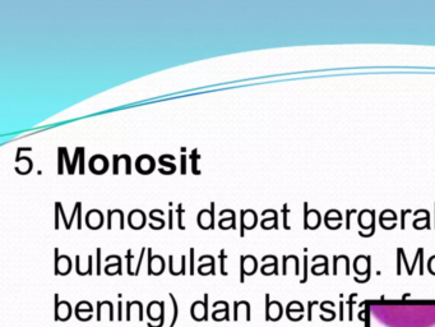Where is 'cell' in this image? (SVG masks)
I'll use <instances>...</instances> for the list:
<instances>
[{
    "instance_id": "cell-9",
    "label": "cell",
    "mask_w": 435,
    "mask_h": 327,
    "mask_svg": "<svg viewBox=\"0 0 435 327\" xmlns=\"http://www.w3.org/2000/svg\"><path fill=\"white\" fill-rule=\"evenodd\" d=\"M86 224L92 230H97L104 225V213L100 210H90L86 215Z\"/></svg>"
},
{
    "instance_id": "cell-4",
    "label": "cell",
    "mask_w": 435,
    "mask_h": 327,
    "mask_svg": "<svg viewBox=\"0 0 435 327\" xmlns=\"http://www.w3.org/2000/svg\"><path fill=\"white\" fill-rule=\"evenodd\" d=\"M215 224V202L211 203V210H201L198 212V225L201 229L208 230Z\"/></svg>"
},
{
    "instance_id": "cell-20",
    "label": "cell",
    "mask_w": 435,
    "mask_h": 327,
    "mask_svg": "<svg viewBox=\"0 0 435 327\" xmlns=\"http://www.w3.org/2000/svg\"><path fill=\"white\" fill-rule=\"evenodd\" d=\"M198 272L201 275H208V273H215V258L211 256V262L210 263L201 264L198 267Z\"/></svg>"
},
{
    "instance_id": "cell-26",
    "label": "cell",
    "mask_w": 435,
    "mask_h": 327,
    "mask_svg": "<svg viewBox=\"0 0 435 327\" xmlns=\"http://www.w3.org/2000/svg\"><path fill=\"white\" fill-rule=\"evenodd\" d=\"M75 316L81 321H88L92 317V312H90V311H75Z\"/></svg>"
},
{
    "instance_id": "cell-18",
    "label": "cell",
    "mask_w": 435,
    "mask_h": 327,
    "mask_svg": "<svg viewBox=\"0 0 435 327\" xmlns=\"http://www.w3.org/2000/svg\"><path fill=\"white\" fill-rule=\"evenodd\" d=\"M75 261H77V272H78L79 275H82V276H83V275H87V273L92 275V256H88L87 266H83V264L81 263V256H77V257H75Z\"/></svg>"
},
{
    "instance_id": "cell-34",
    "label": "cell",
    "mask_w": 435,
    "mask_h": 327,
    "mask_svg": "<svg viewBox=\"0 0 435 327\" xmlns=\"http://www.w3.org/2000/svg\"><path fill=\"white\" fill-rule=\"evenodd\" d=\"M79 153H81V147H77V148H75L74 159H73V162H72V171H73V174H74L75 165H77V160L79 159Z\"/></svg>"
},
{
    "instance_id": "cell-22",
    "label": "cell",
    "mask_w": 435,
    "mask_h": 327,
    "mask_svg": "<svg viewBox=\"0 0 435 327\" xmlns=\"http://www.w3.org/2000/svg\"><path fill=\"white\" fill-rule=\"evenodd\" d=\"M64 152L63 147L57 148V174L61 175L64 173Z\"/></svg>"
},
{
    "instance_id": "cell-36",
    "label": "cell",
    "mask_w": 435,
    "mask_h": 327,
    "mask_svg": "<svg viewBox=\"0 0 435 327\" xmlns=\"http://www.w3.org/2000/svg\"><path fill=\"white\" fill-rule=\"evenodd\" d=\"M101 273V248H97V275Z\"/></svg>"
},
{
    "instance_id": "cell-25",
    "label": "cell",
    "mask_w": 435,
    "mask_h": 327,
    "mask_svg": "<svg viewBox=\"0 0 435 327\" xmlns=\"http://www.w3.org/2000/svg\"><path fill=\"white\" fill-rule=\"evenodd\" d=\"M159 161H160V164H161L162 166H167V168H168V175L174 174L175 171H176V165H175V164H171V162L166 161V159H165V156H163V155H162V156L160 157Z\"/></svg>"
},
{
    "instance_id": "cell-15",
    "label": "cell",
    "mask_w": 435,
    "mask_h": 327,
    "mask_svg": "<svg viewBox=\"0 0 435 327\" xmlns=\"http://www.w3.org/2000/svg\"><path fill=\"white\" fill-rule=\"evenodd\" d=\"M128 306V313H126V320L129 321V320H137V321H142L143 318H142V304L139 302H128L126 303Z\"/></svg>"
},
{
    "instance_id": "cell-16",
    "label": "cell",
    "mask_w": 435,
    "mask_h": 327,
    "mask_svg": "<svg viewBox=\"0 0 435 327\" xmlns=\"http://www.w3.org/2000/svg\"><path fill=\"white\" fill-rule=\"evenodd\" d=\"M115 217H119V229L123 230L124 229V212L121 210H109L108 211V229H112L114 228V224H115Z\"/></svg>"
},
{
    "instance_id": "cell-8",
    "label": "cell",
    "mask_w": 435,
    "mask_h": 327,
    "mask_svg": "<svg viewBox=\"0 0 435 327\" xmlns=\"http://www.w3.org/2000/svg\"><path fill=\"white\" fill-rule=\"evenodd\" d=\"M55 317H56L57 321H66V320H69L70 315H72V307L68 302L65 300H61L59 302L57 300V294L55 295Z\"/></svg>"
},
{
    "instance_id": "cell-10",
    "label": "cell",
    "mask_w": 435,
    "mask_h": 327,
    "mask_svg": "<svg viewBox=\"0 0 435 327\" xmlns=\"http://www.w3.org/2000/svg\"><path fill=\"white\" fill-rule=\"evenodd\" d=\"M204 303L203 302H195L192 304V309H190V313H192L193 320L195 321H203V320H207V295H204Z\"/></svg>"
},
{
    "instance_id": "cell-1",
    "label": "cell",
    "mask_w": 435,
    "mask_h": 327,
    "mask_svg": "<svg viewBox=\"0 0 435 327\" xmlns=\"http://www.w3.org/2000/svg\"><path fill=\"white\" fill-rule=\"evenodd\" d=\"M375 318L387 327H434L435 306L393 307L373 306Z\"/></svg>"
},
{
    "instance_id": "cell-38",
    "label": "cell",
    "mask_w": 435,
    "mask_h": 327,
    "mask_svg": "<svg viewBox=\"0 0 435 327\" xmlns=\"http://www.w3.org/2000/svg\"><path fill=\"white\" fill-rule=\"evenodd\" d=\"M190 273L194 275V249H190Z\"/></svg>"
},
{
    "instance_id": "cell-17",
    "label": "cell",
    "mask_w": 435,
    "mask_h": 327,
    "mask_svg": "<svg viewBox=\"0 0 435 327\" xmlns=\"http://www.w3.org/2000/svg\"><path fill=\"white\" fill-rule=\"evenodd\" d=\"M170 272L175 276L177 275H181V273H185V256H181L180 262L179 263H175L174 256H170Z\"/></svg>"
},
{
    "instance_id": "cell-23",
    "label": "cell",
    "mask_w": 435,
    "mask_h": 327,
    "mask_svg": "<svg viewBox=\"0 0 435 327\" xmlns=\"http://www.w3.org/2000/svg\"><path fill=\"white\" fill-rule=\"evenodd\" d=\"M212 318L213 320H216V321H222V320H228V312H227V307L225 308L219 309V311H215L212 313Z\"/></svg>"
},
{
    "instance_id": "cell-31",
    "label": "cell",
    "mask_w": 435,
    "mask_h": 327,
    "mask_svg": "<svg viewBox=\"0 0 435 327\" xmlns=\"http://www.w3.org/2000/svg\"><path fill=\"white\" fill-rule=\"evenodd\" d=\"M170 297H171L172 306H174V316H172V322H171V325H170V327H172V326H174L175 322H176V317H177V304H176V300H175L174 295L170 294Z\"/></svg>"
},
{
    "instance_id": "cell-2",
    "label": "cell",
    "mask_w": 435,
    "mask_h": 327,
    "mask_svg": "<svg viewBox=\"0 0 435 327\" xmlns=\"http://www.w3.org/2000/svg\"><path fill=\"white\" fill-rule=\"evenodd\" d=\"M156 168V161L153 159L151 155H147V153H144V155H141L138 159L135 160V169L138 173L143 175H148L151 174L153 170Z\"/></svg>"
},
{
    "instance_id": "cell-21",
    "label": "cell",
    "mask_w": 435,
    "mask_h": 327,
    "mask_svg": "<svg viewBox=\"0 0 435 327\" xmlns=\"http://www.w3.org/2000/svg\"><path fill=\"white\" fill-rule=\"evenodd\" d=\"M105 272L108 275H115V273H121V258H119V261L116 263H108L105 267Z\"/></svg>"
},
{
    "instance_id": "cell-37",
    "label": "cell",
    "mask_w": 435,
    "mask_h": 327,
    "mask_svg": "<svg viewBox=\"0 0 435 327\" xmlns=\"http://www.w3.org/2000/svg\"><path fill=\"white\" fill-rule=\"evenodd\" d=\"M119 155H114V164H112V166H114V174L115 175H117V173H119Z\"/></svg>"
},
{
    "instance_id": "cell-3",
    "label": "cell",
    "mask_w": 435,
    "mask_h": 327,
    "mask_svg": "<svg viewBox=\"0 0 435 327\" xmlns=\"http://www.w3.org/2000/svg\"><path fill=\"white\" fill-rule=\"evenodd\" d=\"M88 166H90V170L92 171L93 174L101 175L108 171L109 160L108 157L104 156V155L97 153V155H93V156L91 157L90 162H88Z\"/></svg>"
},
{
    "instance_id": "cell-42",
    "label": "cell",
    "mask_w": 435,
    "mask_h": 327,
    "mask_svg": "<svg viewBox=\"0 0 435 327\" xmlns=\"http://www.w3.org/2000/svg\"><path fill=\"white\" fill-rule=\"evenodd\" d=\"M168 213H170V215H168V216H170V221H168V228L172 229V213H174V211L170 210V211H168Z\"/></svg>"
},
{
    "instance_id": "cell-32",
    "label": "cell",
    "mask_w": 435,
    "mask_h": 327,
    "mask_svg": "<svg viewBox=\"0 0 435 327\" xmlns=\"http://www.w3.org/2000/svg\"><path fill=\"white\" fill-rule=\"evenodd\" d=\"M55 204H56L57 207H59V211H60V213H61V219L64 220V224H65V228H66V229H70L69 221H68V220H66L65 215H64V210H63V206H61V203H60V202H56V203H55Z\"/></svg>"
},
{
    "instance_id": "cell-14",
    "label": "cell",
    "mask_w": 435,
    "mask_h": 327,
    "mask_svg": "<svg viewBox=\"0 0 435 327\" xmlns=\"http://www.w3.org/2000/svg\"><path fill=\"white\" fill-rule=\"evenodd\" d=\"M97 320H99V321H101V320L112 321V320H114V309H112V304L110 303V302H102V303L100 302Z\"/></svg>"
},
{
    "instance_id": "cell-27",
    "label": "cell",
    "mask_w": 435,
    "mask_h": 327,
    "mask_svg": "<svg viewBox=\"0 0 435 327\" xmlns=\"http://www.w3.org/2000/svg\"><path fill=\"white\" fill-rule=\"evenodd\" d=\"M120 159L121 160H125V165H126V169H125V174L126 175H129L130 173H132V159H130V156L129 155H125V153H124V155H121L120 156Z\"/></svg>"
},
{
    "instance_id": "cell-24",
    "label": "cell",
    "mask_w": 435,
    "mask_h": 327,
    "mask_svg": "<svg viewBox=\"0 0 435 327\" xmlns=\"http://www.w3.org/2000/svg\"><path fill=\"white\" fill-rule=\"evenodd\" d=\"M198 152V150H197V148H195V150H193V152H192V170H193V173H194V174H197V175H199L201 174V171L198 170V168H197V160L199 159V153H197Z\"/></svg>"
},
{
    "instance_id": "cell-5",
    "label": "cell",
    "mask_w": 435,
    "mask_h": 327,
    "mask_svg": "<svg viewBox=\"0 0 435 327\" xmlns=\"http://www.w3.org/2000/svg\"><path fill=\"white\" fill-rule=\"evenodd\" d=\"M57 253H59V251L56 248L55 249V255H56V257H55V273L56 275H66L72 270V261L68 256H59Z\"/></svg>"
},
{
    "instance_id": "cell-35",
    "label": "cell",
    "mask_w": 435,
    "mask_h": 327,
    "mask_svg": "<svg viewBox=\"0 0 435 327\" xmlns=\"http://www.w3.org/2000/svg\"><path fill=\"white\" fill-rule=\"evenodd\" d=\"M144 252H146V249H142L141 251V256H139V261H138V264H137V267H135V272H134V275H138V272H139V270H141V266H142V261H143V257H144Z\"/></svg>"
},
{
    "instance_id": "cell-29",
    "label": "cell",
    "mask_w": 435,
    "mask_h": 327,
    "mask_svg": "<svg viewBox=\"0 0 435 327\" xmlns=\"http://www.w3.org/2000/svg\"><path fill=\"white\" fill-rule=\"evenodd\" d=\"M84 156H86L84 147H81V153H79V174L81 175L84 174Z\"/></svg>"
},
{
    "instance_id": "cell-6",
    "label": "cell",
    "mask_w": 435,
    "mask_h": 327,
    "mask_svg": "<svg viewBox=\"0 0 435 327\" xmlns=\"http://www.w3.org/2000/svg\"><path fill=\"white\" fill-rule=\"evenodd\" d=\"M150 252L148 258V273L150 275H161L165 270V261L161 256H152V251L147 249Z\"/></svg>"
},
{
    "instance_id": "cell-40",
    "label": "cell",
    "mask_w": 435,
    "mask_h": 327,
    "mask_svg": "<svg viewBox=\"0 0 435 327\" xmlns=\"http://www.w3.org/2000/svg\"><path fill=\"white\" fill-rule=\"evenodd\" d=\"M223 258H226L225 251H221V273L222 275H227V272L225 271V264H223Z\"/></svg>"
},
{
    "instance_id": "cell-41",
    "label": "cell",
    "mask_w": 435,
    "mask_h": 327,
    "mask_svg": "<svg viewBox=\"0 0 435 327\" xmlns=\"http://www.w3.org/2000/svg\"><path fill=\"white\" fill-rule=\"evenodd\" d=\"M55 207H56V206H55ZM59 213H60V212H59V208L56 207V208H55V215H56V220H55V228H56V229L59 228V220H57V219H59Z\"/></svg>"
},
{
    "instance_id": "cell-30",
    "label": "cell",
    "mask_w": 435,
    "mask_h": 327,
    "mask_svg": "<svg viewBox=\"0 0 435 327\" xmlns=\"http://www.w3.org/2000/svg\"><path fill=\"white\" fill-rule=\"evenodd\" d=\"M63 152H64V159H65V162H66V168H68V173H69V174L72 175L73 174L72 162L69 161V156H68V151H66L65 147H63Z\"/></svg>"
},
{
    "instance_id": "cell-28",
    "label": "cell",
    "mask_w": 435,
    "mask_h": 327,
    "mask_svg": "<svg viewBox=\"0 0 435 327\" xmlns=\"http://www.w3.org/2000/svg\"><path fill=\"white\" fill-rule=\"evenodd\" d=\"M75 311H90V312H93L92 304H90L88 302H81V303L77 304Z\"/></svg>"
},
{
    "instance_id": "cell-11",
    "label": "cell",
    "mask_w": 435,
    "mask_h": 327,
    "mask_svg": "<svg viewBox=\"0 0 435 327\" xmlns=\"http://www.w3.org/2000/svg\"><path fill=\"white\" fill-rule=\"evenodd\" d=\"M257 270V260L253 256H241V277L240 281H244L245 275H252Z\"/></svg>"
},
{
    "instance_id": "cell-19",
    "label": "cell",
    "mask_w": 435,
    "mask_h": 327,
    "mask_svg": "<svg viewBox=\"0 0 435 327\" xmlns=\"http://www.w3.org/2000/svg\"><path fill=\"white\" fill-rule=\"evenodd\" d=\"M218 226L221 229H223V230L236 228V219H235V212L232 213L230 217H225V219L219 220Z\"/></svg>"
},
{
    "instance_id": "cell-39",
    "label": "cell",
    "mask_w": 435,
    "mask_h": 327,
    "mask_svg": "<svg viewBox=\"0 0 435 327\" xmlns=\"http://www.w3.org/2000/svg\"><path fill=\"white\" fill-rule=\"evenodd\" d=\"M180 160H181V174L185 175L186 174V156L184 155V153L181 155Z\"/></svg>"
},
{
    "instance_id": "cell-7",
    "label": "cell",
    "mask_w": 435,
    "mask_h": 327,
    "mask_svg": "<svg viewBox=\"0 0 435 327\" xmlns=\"http://www.w3.org/2000/svg\"><path fill=\"white\" fill-rule=\"evenodd\" d=\"M146 217L147 216H146L144 211L135 208V210L130 211L129 215H128V224L134 230H139V229H142L146 225Z\"/></svg>"
},
{
    "instance_id": "cell-12",
    "label": "cell",
    "mask_w": 435,
    "mask_h": 327,
    "mask_svg": "<svg viewBox=\"0 0 435 327\" xmlns=\"http://www.w3.org/2000/svg\"><path fill=\"white\" fill-rule=\"evenodd\" d=\"M257 225V213L253 210H241V237L245 229H253Z\"/></svg>"
},
{
    "instance_id": "cell-13",
    "label": "cell",
    "mask_w": 435,
    "mask_h": 327,
    "mask_svg": "<svg viewBox=\"0 0 435 327\" xmlns=\"http://www.w3.org/2000/svg\"><path fill=\"white\" fill-rule=\"evenodd\" d=\"M163 306H165L163 302H151L148 304L147 315L151 321H161L163 317Z\"/></svg>"
},
{
    "instance_id": "cell-33",
    "label": "cell",
    "mask_w": 435,
    "mask_h": 327,
    "mask_svg": "<svg viewBox=\"0 0 435 327\" xmlns=\"http://www.w3.org/2000/svg\"><path fill=\"white\" fill-rule=\"evenodd\" d=\"M126 258H128V273H130V275H134V272H133V270H132V258H134V256H132V251H128V256H126Z\"/></svg>"
}]
</instances>
